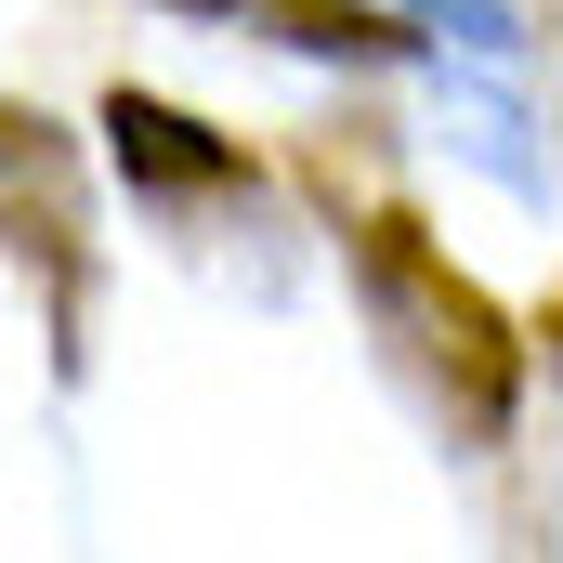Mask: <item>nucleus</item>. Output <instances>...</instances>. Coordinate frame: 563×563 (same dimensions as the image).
I'll return each instance as SVG.
<instances>
[{
	"label": "nucleus",
	"instance_id": "1",
	"mask_svg": "<svg viewBox=\"0 0 563 563\" xmlns=\"http://www.w3.org/2000/svg\"><path fill=\"white\" fill-rule=\"evenodd\" d=\"M367 288H380V314H407L420 367H432V380H459V407H472V420H511L525 354H511V328L485 314V288H472V276H445L407 223H367Z\"/></svg>",
	"mask_w": 563,
	"mask_h": 563
},
{
	"label": "nucleus",
	"instance_id": "3",
	"mask_svg": "<svg viewBox=\"0 0 563 563\" xmlns=\"http://www.w3.org/2000/svg\"><path fill=\"white\" fill-rule=\"evenodd\" d=\"M432 13H445V26H459V40H485V53H498V40H511V13H498V0H432Z\"/></svg>",
	"mask_w": 563,
	"mask_h": 563
},
{
	"label": "nucleus",
	"instance_id": "2",
	"mask_svg": "<svg viewBox=\"0 0 563 563\" xmlns=\"http://www.w3.org/2000/svg\"><path fill=\"white\" fill-rule=\"evenodd\" d=\"M106 144H119V170L157 184V197H197V184H236V144L197 132L184 106H157V92H119L106 106Z\"/></svg>",
	"mask_w": 563,
	"mask_h": 563
}]
</instances>
